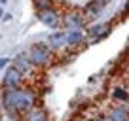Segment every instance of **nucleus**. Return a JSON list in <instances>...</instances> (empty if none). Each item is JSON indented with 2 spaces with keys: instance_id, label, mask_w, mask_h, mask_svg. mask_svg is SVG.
<instances>
[{
  "instance_id": "nucleus-1",
  "label": "nucleus",
  "mask_w": 129,
  "mask_h": 121,
  "mask_svg": "<svg viewBox=\"0 0 129 121\" xmlns=\"http://www.w3.org/2000/svg\"><path fill=\"white\" fill-rule=\"evenodd\" d=\"M2 102H4V110L10 113V115L17 117L19 112L28 113L30 110H34V104H36V97L30 89H4L2 93Z\"/></svg>"
},
{
  "instance_id": "nucleus-2",
  "label": "nucleus",
  "mask_w": 129,
  "mask_h": 121,
  "mask_svg": "<svg viewBox=\"0 0 129 121\" xmlns=\"http://www.w3.org/2000/svg\"><path fill=\"white\" fill-rule=\"evenodd\" d=\"M28 59L34 66H46L51 59V53H49V45H44V44H34L30 45V49L27 51Z\"/></svg>"
},
{
  "instance_id": "nucleus-3",
  "label": "nucleus",
  "mask_w": 129,
  "mask_h": 121,
  "mask_svg": "<svg viewBox=\"0 0 129 121\" xmlns=\"http://www.w3.org/2000/svg\"><path fill=\"white\" fill-rule=\"evenodd\" d=\"M21 83H23V72H21L15 65L10 66V68L4 72V78H2L4 89H19Z\"/></svg>"
},
{
  "instance_id": "nucleus-4",
  "label": "nucleus",
  "mask_w": 129,
  "mask_h": 121,
  "mask_svg": "<svg viewBox=\"0 0 129 121\" xmlns=\"http://www.w3.org/2000/svg\"><path fill=\"white\" fill-rule=\"evenodd\" d=\"M38 19L49 28H57L59 23H61V15H59V12H57L55 8H48V10H44V12H38Z\"/></svg>"
},
{
  "instance_id": "nucleus-5",
  "label": "nucleus",
  "mask_w": 129,
  "mask_h": 121,
  "mask_svg": "<svg viewBox=\"0 0 129 121\" xmlns=\"http://www.w3.org/2000/svg\"><path fill=\"white\" fill-rule=\"evenodd\" d=\"M63 23L69 30H82V28L85 27V17L82 15V13H78V12H70V13L64 15Z\"/></svg>"
},
{
  "instance_id": "nucleus-6",
  "label": "nucleus",
  "mask_w": 129,
  "mask_h": 121,
  "mask_svg": "<svg viewBox=\"0 0 129 121\" xmlns=\"http://www.w3.org/2000/svg\"><path fill=\"white\" fill-rule=\"evenodd\" d=\"M48 45L53 47V49H61V47H64V45H69V42H67V32H63V30L51 32L48 36Z\"/></svg>"
},
{
  "instance_id": "nucleus-7",
  "label": "nucleus",
  "mask_w": 129,
  "mask_h": 121,
  "mask_svg": "<svg viewBox=\"0 0 129 121\" xmlns=\"http://www.w3.org/2000/svg\"><path fill=\"white\" fill-rule=\"evenodd\" d=\"M108 32H110V25L101 23V25H95V27H91L87 34H89V38H91V40H101V38H105Z\"/></svg>"
},
{
  "instance_id": "nucleus-8",
  "label": "nucleus",
  "mask_w": 129,
  "mask_h": 121,
  "mask_svg": "<svg viewBox=\"0 0 129 121\" xmlns=\"http://www.w3.org/2000/svg\"><path fill=\"white\" fill-rule=\"evenodd\" d=\"M110 121H129V110L125 106H114L108 113Z\"/></svg>"
},
{
  "instance_id": "nucleus-9",
  "label": "nucleus",
  "mask_w": 129,
  "mask_h": 121,
  "mask_svg": "<svg viewBox=\"0 0 129 121\" xmlns=\"http://www.w3.org/2000/svg\"><path fill=\"white\" fill-rule=\"evenodd\" d=\"M15 66H17L23 74H27V72H32V66H34V65L30 63V59H28L27 53H21V55L15 57Z\"/></svg>"
},
{
  "instance_id": "nucleus-10",
  "label": "nucleus",
  "mask_w": 129,
  "mask_h": 121,
  "mask_svg": "<svg viewBox=\"0 0 129 121\" xmlns=\"http://www.w3.org/2000/svg\"><path fill=\"white\" fill-rule=\"evenodd\" d=\"M23 121H48V115H46V112L42 108H34L28 113H25Z\"/></svg>"
},
{
  "instance_id": "nucleus-11",
  "label": "nucleus",
  "mask_w": 129,
  "mask_h": 121,
  "mask_svg": "<svg viewBox=\"0 0 129 121\" xmlns=\"http://www.w3.org/2000/svg\"><path fill=\"white\" fill-rule=\"evenodd\" d=\"M84 30H69L67 32V42L69 45H80L84 42Z\"/></svg>"
},
{
  "instance_id": "nucleus-12",
  "label": "nucleus",
  "mask_w": 129,
  "mask_h": 121,
  "mask_svg": "<svg viewBox=\"0 0 129 121\" xmlns=\"http://www.w3.org/2000/svg\"><path fill=\"white\" fill-rule=\"evenodd\" d=\"M108 0H95L93 4H89L87 6V10H85V15H89V17H97L99 15V12L103 10V6L106 4Z\"/></svg>"
},
{
  "instance_id": "nucleus-13",
  "label": "nucleus",
  "mask_w": 129,
  "mask_h": 121,
  "mask_svg": "<svg viewBox=\"0 0 129 121\" xmlns=\"http://www.w3.org/2000/svg\"><path fill=\"white\" fill-rule=\"evenodd\" d=\"M112 97L116 98V100H121V102H125L129 98V89H125V87H116L112 91Z\"/></svg>"
},
{
  "instance_id": "nucleus-14",
  "label": "nucleus",
  "mask_w": 129,
  "mask_h": 121,
  "mask_svg": "<svg viewBox=\"0 0 129 121\" xmlns=\"http://www.w3.org/2000/svg\"><path fill=\"white\" fill-rule=\"evenodd\" d=\"M34 8L38 12H44V10L51 8V0H34Z\"/></svg>"
},
{
  "instance_id": "nucleus-15",
  "label": "nucleus",
  "mask_w": 129,
  "mask_h": 121,
  "mask_svg": "<svg viewBox=\"0 0 129 121\" xmlns=\"http://www.w3.org/2000/svg\"><path fill=\"white\" fill-rule=\"evenodd\" d=\"M8 60H10V59H2V60H0V68H6V65H8Z\"/></svg>"
},
{
  "instance_id": "nucleus-16",
  "label": "nucleus",
  "mask_w": 129,
  "mask_h": 121,
  "mask_svg": "<svg viewBox=\"0 0 129 121\" xmlns=\"http://www.w3.org/2000/svg\"><path fill=\"white\" fill-rule=\"evenodd\" d=\"M97 121H110V119H108V117H99Z\"/></svg>"
},
{
  "instance_id": "nucleus-17",
  "label": "nucleus",
  "mask_w": 129,
  "mask_h": 121,
  "mask_svg": "<svg viewBox=\"0 0 129 121\" xmlns=\"http://www.w3.org/2000/svg\"><path fill=\"white\" fill-rule=\"evenodd\" d=\"M125 13H129V0H127V6H125V10H123Z\"/></svg>"
},
{
  "instance_id": "nucleus-18",
  "label": "nucleus",
  "mask_w": 129,
  "mask_h": 121,
  "mask_svg": "<svg viewBox=\"0 0 129 121\" xmlns=\"http://www.w3.org/2000/svg\"><path fill=\"white\" fill-rule=\"evenodd\" d=\"M0 2H2V4H6V2H8V0H0Z\"/></svg>"
},
{
  "instance_id": "nucleus-19",
  "label": "nucleus",
  "mask_w": 129,
  "mask_h": 121,
  "mask_svg": "<svg viewBox=\"0 0 129 121\" xmlns=\"http://www.w3.org/2000/svg\"><path fill=\"white\" fill-rule=\"evenodd\" d=\"M4 121H8V119H4Z\"/></svg>"
},
{
  "instance_id": "nucleus-20",
  "label": "nucleus",
  "mask_w": 129,
  "mask_h": 121,
  "mask_svg": "<svg viewBox=\"0 0 129 121\" xmlns=\"http://www.w3.org/2000/svg\"><path fill=\"white\" fill-rule=\"evenodd\" d=\"M127 89H129V87H127Z\"/></svg>"
}]
</instances>
